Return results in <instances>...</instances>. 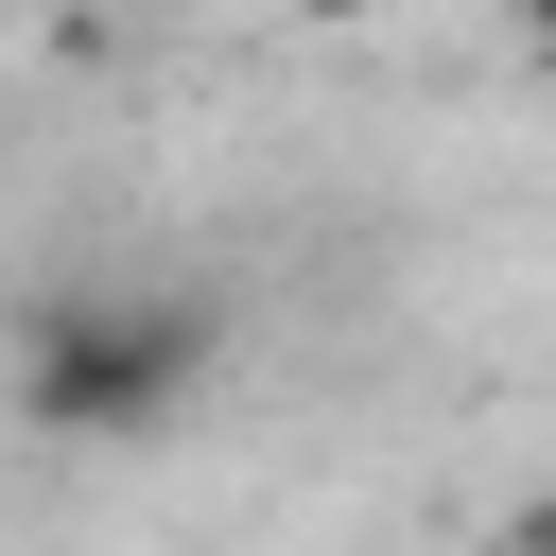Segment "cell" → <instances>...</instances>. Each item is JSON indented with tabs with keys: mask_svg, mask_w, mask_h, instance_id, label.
I'll list each match as a JSON object with an SVG mask.
<instances>
[{
	"mask_svg": "<svg viewBox=\"0 0 556 556\" xmlns=\"http://www.w3.org/2000/svg\"><path fill=\"white\" fill-rule=\"evenodd\" d=\"M208 348H226V313H208V295H122V278H87V295H52V313H35V348H17V417H35L52 452L174 434V417H191V382H208Z\"/></svg>",
	"mask_w": 556,
	"mask_h": 556,
	"instance_id": "1",
	"label": "cell"
},
{
	"mask_svg": "<svg viewBox=\"0 0 556 556\" xmlns=\"http://www.w3.org/2000/svg\"><path fill=\"white\" fill-rule=\"evenodd\" d=\"M504 556H556V504H521V521H504Z\"/></svg>",
	"mask_w": 556,
	"mask_h": 556,
	"instance_id": "2",
	"label": "cell"
},
{
	"mask_svg": "<svg viewBox=\"0 0 556 556\" xmlns=\"http://www.w3.org/2000/svg\"><path fill=\"white\" fill-rule=\"evenodd\" d=\"M278 17H382V0H278Z\"/></svg>",
	"mask_w": 556,
	"mask_h": 556,
	"instance_id": "3",
	"label": "cell"
},
{
	"mask_svg": "<svg viewBox=\"0 0 556 556\" xmlns=\"http://www.w3.org/2000/svg\"><path fill=\"white\" fill-rule=\"evenodd\" d=\"M521 35H539V52H556V0H521Z\"/></svg>",
	"mask_w": 556,
	"mask_h": 556,
	"instance_id": "4",
	"label": "cell"
}]
</instances>
